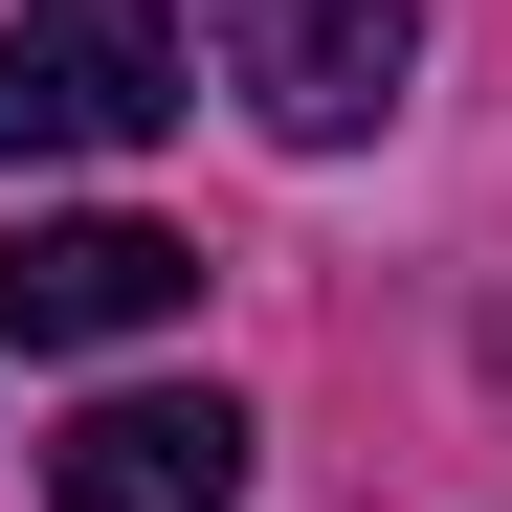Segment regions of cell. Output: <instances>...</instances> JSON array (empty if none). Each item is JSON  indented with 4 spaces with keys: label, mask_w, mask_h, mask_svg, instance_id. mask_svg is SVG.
I'll list each match as a JSON object with an SVG mask.
<instances>
[{
    "label": "cell",
    "mask_w": 512,
    "mask_h": 512,
    "mask_svg": "<svg viewBox=\"0 0 512 512\" xmlns=\"http://www.w3.org/2000/svg\"><path fill=\"white\" fill-rule=\"evenodd\" d=\"M179 112V0H23L0 23V156H134Z\"/></svg>",
    "instance_id": "obj_1"
},
{
    "label": "cell",
    "mask_w": 512,
    "mask_h": 512,
    "mask_svg": "<svg viewBox=\"0 0 512 512\" xmlns=\"http://www.w3.org/2000/svg\"><path fill=\"white\" fill-rule=\"evenodd\" d=\"M201 23H223V90L290 156H357L401 112V67H423V0H201Z\"/></svg>",
    "instance_id": "obj_2"
},
{
    "label": "cell",
    "mask_w": 512,
    "mask_h": 512,
    "mask_svg": "<svg viewBox=\"0 0 512 512\" xmlns=\"http://www.w3.org/2000/svg\"><path fill=\"white\" fill-rule=\"evenodd\" d=\"M179 290H201V245L179 223H112V201H67V223L0 245V334H23V357H112V334H156Z\"/></svg>",
    "instance_id": "obj_3"
},
{
    "label": "cell",
    "mask_w": 512,
    "mask_h": 512,
    "mask_svg": "<svg viewBox=\"0 0 512 512\" xmlns=\"http://www.w3.org/2000/svg\"><path fill=\"white\" fill-rule=\"evenodd\" d=\"M45 512H245V401L223 379H134L45 446Z\"/></svg>",
    "instance_id": "obj_4"
}]
</instances>
